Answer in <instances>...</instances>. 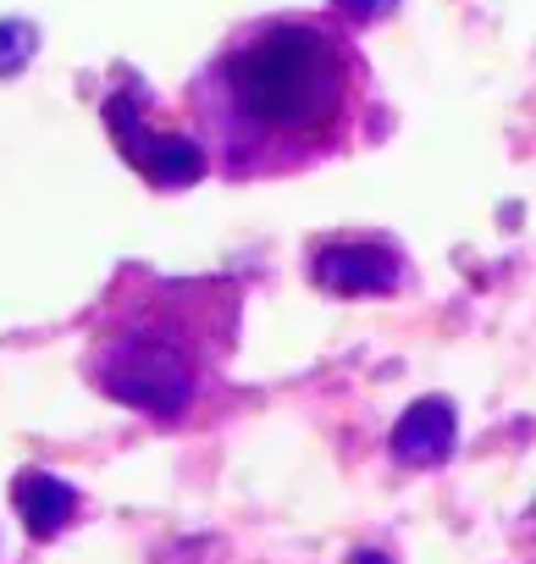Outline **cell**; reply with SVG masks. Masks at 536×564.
Listing matches in <instances>:
<instances>
[{
	"instance_id": "obj_2",
	"label": "cell",
	"mask_w": 536,
	"mask_h": 564,
	"mask_svg": "<svg viewBox=\"0 0 536 564\" xmlns=\"http://www.w3.org/2000/svg\"><path fill=\"white\" fill-rule=\"evenodd\" d=\"M238 338V289L221 276L161 282L128 276L100 316L89 382L155 421H183L221 377Z\"/></svg>"
},
{
	"instance_id": "obj_1",
	"label": "cell",
	"mask_w": 536,
	"mask_h": 564,
	"mask_svg": "<svg viewBox=\"0 0 536 564\" xmlns=\"http://www.w3.org/2000/svg\"><path fill=\"white\" fill-rule=\"evenodd\" d=\"M376 117V78L327 12H277L232 29L188 84V122L227 183L299 177L349 155Z\"/></svg>"
},
{
	"instance_id": "obj_3",
	"label": "cell",
	"mask_w": 536,
	"mask_h": 564,
	"mask_svg": "<svg viewBox=\"0 0 536 564\" xmlns=\"http://www.w3.org/2000/svg\"><path fill=\"white\" fill-rule=\"evenodd\" d=\"M106 122H111L122 155H128L155 188H188V183H199L205 166H210V155H205L199 139H183V133L155 128V122H150V106H144V100L133 106V95H111V100H106Z\"/></svg>"
},
{
	"instance_id": "obj_5",
	"label": "cell",
	"mask_w": 536,
	"mask_h": 564,
	"mask_svg": "<svg viewBox=\"0 0 536 564\" xmlns=\"http://www.w3.org/2000/svg\"><path fill=\"white\" fill-rule=\"evenodd\" d=\"M393 448H398V459H409V465H437V459L453 448V410H448L442 399L415 404V410L404 415V426L393 432Z\"/></svg>"
},
{
	"instance_id": "obj_6",
	"label": "cell",
	"mask_w": 536,
	"mask_h": 564,
	"mask_svg": "<svg viewBox=\"0 0 536 564\" xmlns=\"http://www.w3.org/2000/svg\"><path fill=\"white\" fill-rule=\"evenodd\" d=\"M18 509H23V520H29L34 536H56V531L73 520L78 498H73V487L51 481L45 470H23V481H18Z\"/></svg>"
},
{
	"instance_id": "obj_4",
	"label": "cell",
	"mask_w": 536,
	"mask_h": 564,
	"mask_svg": "<svg viewBox=\"0 0 536 564\" xmlns=\"http://www.w3.org/2000/svg\"><path fill=\"white\" fill-rule=\"evenodd\" d=\"M409 276V260L387 238H327L310 249V282L327 294H393Z\"/></svg>"
}]
</instances>
